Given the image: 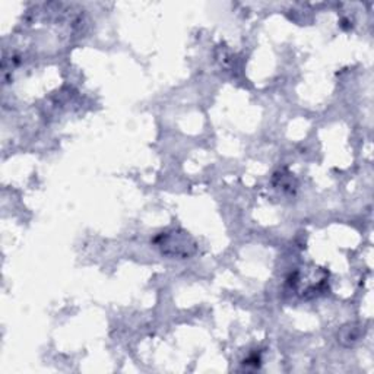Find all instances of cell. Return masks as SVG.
<instances>
[{
  "mask_svg": "<svg viewBox=\"0 0 374 374\" xmlns=\"http://www.w3.org/2000/svg\"><path fill=\"white\" fill-rule=\"evenodd\" d=\"M189 237L184 233H171L162 236V253L167 255L170 252V256H191L193 252L189 248H195V243H189Z\"/></svg>",
  "mask_w": 374,
  "mask_h": 374,
  "instance_id": "cell-1",
  "label": "cell"
}]
</instances>
